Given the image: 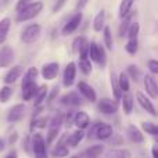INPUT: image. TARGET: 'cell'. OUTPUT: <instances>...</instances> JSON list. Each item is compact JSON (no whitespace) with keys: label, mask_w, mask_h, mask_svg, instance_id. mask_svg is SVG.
<instances>
[{"label":"cell","mask_w":158,"mask_h":158,"mask_svg":"<svg viewBox=\"0 0 158 158\" xmlns=\"http://www.w3.org/2000/svg\"><path fill=\"white\" fill-rule=\"evenodd\" d=\"M139 32H140V25L137 22H132L128 28V39H137L139 36Z\"/></svg>","instance_id":"34"},{"label":"cell","mask_w":158,"mask_h":158,"mask_svg":"<svg viewBox=\"0 0 158 158\" xmlns=\"http://www.w3.org/2000/svg\"><path fill=\"white\" fill-rule=\"evenodd\" d=\"M64 3H65V0H58V2L56 3V6L53 7V13H57V11L64 6Z\"/></svg>","instance_id":"49"},{"label":"cell","mask_w":158,"mask_h":158,"mask_svg":"<svg viewBox=\"0 0 158 158\" xmlns=\"http://www.w3.org/2000/svg\"><path fill=\"white\" fill-rule=\"evenodd\" d=\"M14 61V52L11 47L3 46L0 49V67L2 68H7L13 64Z\"/></svg>","instance_id":"8"},{"label":"cell","mask_w":158,"mask_h":158,"mask_svg":"<svg viewBox=\"0 0 158 158\" xmlns=\"http://www.w3.org/2000/svg\"><path fill=\"white\" fill-rule=\"evenodd\" d=\"M65 140H67V136L61 137V140L58 142L57 147H56L54 151H53V157H67L68 156V148H67V146L64 144Z\"/></svg>","instance_id":"25"},{"label":"cell","mask_w":158,"mask_h":158,"mask_svg":"<svg viewBox=\"0 0 158 158\" xmlns=\"http://www.w3.org/2000/svg\"><path fill=\"white\" fill-rule=\"evenodd\" d=\"M17 140V133H14L13 136H11V139H10V143H14Z\"/></svg>","instance_id":"53"},{"label":"cell","mask_w":158,"mask_h":158,"mask_svg":"<svg viewBox=\"0 0 158 158\" xmlns=\"http://www.w3.org/2000/svg\"><path fill=\"white\" fill-rule=\"evenodd\" d=\"M104 22H106V11L100 10L97 13V15H96L94 21H93V29H94L96 32H100V31H103Z\"/></svg>","instance_id":"23"},{"label":"cell","mask_w":158,"mask_h":158,"mask_svg":"<svg viewBox=\"0 0 158 158\" xmlns=\"http://www.w3.org/2000/svg\"><path fill=\"white\" fill-rule=\"evenodd\" d=\"M98 54H100V46H98L96 42L89 43V53H87V56H89L93 61H96V63H97V61H98Z\"/></svg>","instance_id":"31"},{"label":"cell","mask_w":158,"mask_h":158,"mask_svg":"<svg viewBox=\"0 0 158 158\" xmlns=\"http://www.w3.org/2000/svg\"><path fill=\"white\" fill-rule=\"evenodd\" d=\"M107 140L110 142V144H111V146H121L123 143L122 136H121V135H114V133H112Z\"/></svg>","instance_id":"42"},{"label":"cell","mask_w":158,"mask_h":158,"mask_svg":"<svg viewBox=\"0 0 158 158\" xmlns=\"http://www.w3.org/2000/svg\"><path fill=\"white\" fill-rule=\"evenodd\" d=\"M153 158H158V148H157V146H154V147H153Z\"/></svg>","instance_id":"51"},{"label":"cell","mask_w":158,"mask_h":158,"mask_svg":"<svg viewBox=\"0 0 158 158\" xmlns=\"http://www.w3.org/2000/svg\"><path fill=\"white\" fill-rule=\"evenodd\" d=\"M75 77H77V64L69 63L64 69V77H63V83L65 87H69L74 85Z\"/></svg>","instance_id":"5"},{"label":"cell","mask_w":158,"mask_h":158,"mask_svg":"<svg viewBox=\"0 0 158 158\" xmlns=\"http://www.w3.org/2000/svg\"><path fill=\"white\" fill-rule=\"evenodd\" d=\"M78 92L81 93L82 96H83L85 98H86L87 101H92V103H94L96 100H97V94H96L94 89H93L90 85H87L86 82L81 81L78 83Z\"/></svg>","instance_id":"7"},{"label":"cell","mask_w":158,"mask_h":158,"mask_svg":"<svg viewBox=\"0 0 158 158\" xmlns=\"http://www.w3.org/2000/svg\"><path fill=\"white\" fill-rule=\"evenodd\" d=\"M104 43H106V47L108 50L112 49V35L111 29L108 27H104Z\"/></svg>","instance_id":"40"},{"label":"cell","mask_w":158,"mask_h":158,"mask_svg":"<svg viewBox=\"0 0 158 158\" xmlns=\"http://www.w3.org/2000/svg\"><path fill=\"white\" fill-rule=\"evenodd\" d=\"M4 147H6V146H4V140H3L2 137H0V153H2V151L4 150Z\"/></svg>","instance_id":"52"},{"label":"cell","mask_w":158,"mask_h":158,"mask_svg":"<svg viewBox=\"0 0 158 158\" xmlns=\"http://www.w3.org/2000/svg\"><path fill=\"white\" fill-rule=\"evenodd\" d=\"M60 101L64 104V106H74L75 107V106H79V104H81V97H79V94L77 92H71V93L64 94Z\"/></svg>","instance_id":"19"},{"label":"cell","mask_w":158,"mask_h":158,"mask_svg":"<svg viewBox=\"0 0 158 158\" xmlns=\"http://www.w3.org/2000/svg\"><path fill=\"white\" fill-rule=\"evenodd\" d=\"M47 94V86L46 85H42V86H38V90H36L35 93V101H33V106L35 107H39L42 103H43L44 97H46Z\"/></svg>","instance_id":"24"},{"label":"cell","mask_w":158,"mask_h":158,"mask_svg":"<svg viewBox=\"0 0 158 158\" xmlns=\"http://www.w3.org/2000/svg\"><path fill=\"white\" fill-rule=\"evenodd\" d=\"M61 123H63V117H61V115H56L52 119V122H50V125H49V132H47V140H44V143H46L47 146L52 144L56 137L58 136Z\"/></svg>","instance_id":"4"},{"label":"cell","mask_w":158,"mask_h":158,"mask_svg":"<svg viewBox=\"0 0 158 158\" xmlns=\"http://www.w3.org/2000/svg\"><path fill=\"white\" fill-rule=\"evenodd\" d=\"M74 123L77 125L78 129L83 131V129H86L87 126H89L90 118H89V115H87L85 111H79V112H77V115L74 117Z\"/></svg>","instance_id":"16"},{"label":"cell","mask_w":158,"mask_h":158,"mask_svg":"<svg viewBox=\"0 0 158 158\" xmlns=\"http://www.w3.org/2000/svg\"><path fill=\"white\" fill-rule=\"evenodd\" d=\"M97 64H98L100 67H106V64H107L106 50H104L101 46H100V54H98V61H97Z\"/></svg>","instance_id":"44"},{"label":"cell","mask_w":158,"mask_h":158,"mask_svg":"<svg viewBox=\"0 0 158 158\" xmlns=\"http://www.w3.org/2000/svg\"><path fill=\"white\" fill-rule=\"evenodd\" d=\"M40 32H42V28L39 24L27 25V27L22 29L21 39H22V42H25V43H33V42H36L39 39Z\"/></svg>","instance_id":"2"},{"label":"cell","mask_w":158,"mask_h":158,"mask_svg":"<svg viewBox=\"0 0 158 158\" xmlns=\"http://www.w3.org/2000/svg\"><path fill=\"white\" fill-rule=\"evenodd\" d=\"M128 135H129V139L135 143H143L144 142V136H143V133L135 125H131L128 128Z\"/></svg>","instance_id":"20"},{"label":"cell","mask_w":158,"mask_h":158,"mask_svg":"<svg viewBox=\"0 0 158 158\" xmlns=\"http://www.w3.org/2000/svg\"><path fill=\"white\" fill-rule=\"evenodd\" d=\"M142 128H143V131H146L148 135H153V136H157L158 135V128L156 123H153V122H143Z\"/></svg>","instance_id":"37"},{"label":"cell","mask_w":158,"mask_h":158,"mask_svg":"<svg viewBox=\"0 0 158 158\" xmlns=\"http://www.w3.org/2000/svg\"><path fill=\"white\" fill-rule=\"evenodd\" d=\"M79 68H81V72L85 75H90L93 71V67H92V63L89 61V58H79Z\"/></svg>","instance_id":"32"},{"label":"cell","mask_w":158,"mask_h":158,"mask_svg":"<svg viewBox=\"0 0 158 158\" xmlns=\"http://www.w3.org/2000/svg\"><path fill=\"white\" fill-rule=\"evenodd\" d=\"M83 137H85V132L81 131V129H78V131L74 132L69 137H67V140H68V146H71V147H77L79 143L83 140Z\"/></svg>","instance_id":"26"},{"label":"cell","mask_w":158,"mask_h":158,"mask_svg":"<svg viewBox=\"0 0 158 158\" xmlns=\"http://www.w3.org/2000/svg\"><path fill=\"white\" fill-rule=\"evenodd\" d=\"M42 10H43V3L42 2H32L29 6H27L24 10H21L18 14H17V21L18 22L29 21V19L35 18L36 15H39Z\"/></svg>","instance_id":"1"},{"label":"cell","mask_w":158,"mask_h":158,"mask_svg":"<svg viewBox=\"0 0 158 158\" xmlns=\"http://www.w3.org/2000/svg\"><path fill=\"white\" fill-rule=\"evenodd\" d=\"M58 71H60V64L58 63L44 64L43 68H42V77L46 81H53L58 75Z\"/></svg>","instance_id":"6"},{"label":"cell","mask_w":158,"mask_h":158,"mask_svg":"<svg viewBox=\"0 0 158 158\" xmlns=\"http://www.w3.org/2000/svg\"><path fill=\"white\" fill-rule=\"evenodd\" d=\"M123 21L121 22V25H119V36L122 38V36H125V33L128 32V28H129V25H131V13L128 14L126 17H123Z\"/></svg>","instance_id":"36"},{"label":"cell","mask_w":158,"mask_h":158,"mask_svg":"<svg viewBox=\"0 0 158 158\" xmlns=\"http://www.w3.org/2000/svg\"><path fill=\"white\" fill-rule=\"evenodd\" d=\"M98 110H100V112H103L106 115H111L117 112L118 106L115 101L110 100V98H103V100L98 101Z\"/></svg>","instance_id":"13"},{"label":"cell","mask_w":158,"mask_h":158,"mask_svg":"<svg viewBox=\"0 0 158 158\" xmlns=\"http://www.w3.org/2000/svg\"><path fill=\"white\" fill-rule=\"evenodd\" d=\"M11 94H13V89L11 87H8V86L2 87V90H0V101L2 103H7L10 100Z\"/></svg>","instance_id":"39"},{"label":"cell","mask_w":158,"mask_h":158,"mask_svg":"<svg viewBox=\"0 0 158 158\" xmlns=\"http://www.w3.org/2000/svg\"><path fill=\"white\" fill-rule=\"evenodd\" d=\"M135 2H136V0H122V2H121V4H119V17L121 18L126 17L131 13L132 6H133Z\"/></svg>","instance_id":"30"},{"label":"cell","mask_w":158,"mask_h":158,"mask_svg":"<svg viewBox=\"0 0 158 158\" xmlns=\"http://www.w3.org/2000/svg\"><path fill=\"white\" fill-rule=\"evenodd\" d=\"M148 68L153 74H158V61L156 60H150L148 61Z\"/></svg>","instance_id":"46"},{"label":"cell","mask_w":158,"mask_h":158,"mask_svg":"<svg viewBox=\"0 0 158 158\" xmlns=\"http://www.w3.org/2000/svg\"><path fill=\"white\" fill-rule=\"evenodd\" d=\"M126 75H129V77L133 79V81H136V82L142 78V72H140V69L137 68L136 65H129L128 67V74Z\"/></svg>","instance_id":"38"},{"label":"cell","mask_w":158,"mask_h":158,"mask_svg":"<svg viewBox=\"0 0 158 158\" xmlns=\"http://www.w3.org/2000/svg\"><path fill=\"white\" fill-rule=\"evenodd\" d=\"M22 86V98L24 101H29L35 97V93L38 90V85L36 82H32V83H27V85H21Z\"/></svg>","instance_id":"18"},{"label":"cell","mask_w":158,"mask_h":158,"mask_svg":"<svg viewBox=\"0 0 158 158\" xmlns=\"http://www.w3.org/2000/svg\"><path fill=\"white\" fill-rule=\"evenodd\" d=\"M96 137L100 140H107L110 136L112 135V128L111 125H108V123H98L97 129H96Z\"/></svg>","instance_id":"17"},{"label":"cell","mask_w":158,"mask_h":158,"mask_svg":"<svg viewBox=\"0 0 158 158\" xmlns=\"http://www.w3.org/2000/svg\"><path fill=\"white\" fill-rule=\"evenodd\" d=\"M47 123V118L46 117H36V121L33 119L32 122V126L31 128H33V126H38V128H44Z\"/></svg>","instance_id":"43"},{"label":"cell","mask_w":158,"mask_h":158,"mask_svg":"<svg viewBox=\"0 0 158 158\" xmlns=\"http://www.w3.org/2000/svg\"><path fill=\"white\" fill-rule=\"evenodd\" d=\"M107 158H132V154L126 148H112L107 153Z\"/></svg>","instance_id":"22"},{"label":"cell","mask_w":158,"mask_h":158,"mask_svg":"<svg viewBox=\"0 0 158 158\" xmlns=\"http://www.w3.org/2000/svg\"><path fill=\"white\" fill-rule=\"evenodd\" d=\"M111 86H112V93H114V97L117 98V100H119L121 97H122L123 93L121 92L119 86H118V81H117V77H115L114 74L111 75Z\"/></svg>","instance_id":"35"},{"label":"cell","mask_w":158,"mask_h":158,"mask_svg":"<svg viewBox=\"0 0 158 158\" xmlns=\"http://www.w3.org/2000/svg\"><path fill=\"white\" fill-rule=\"evenodd\" d=\"M25 111H27L25 104H17L10 110L7 115V121L8 122H18L25 117Z\"/></svg>","instance_id":"10"},{"label":"cell","mask_w":158,"mask_h":158,"mask_svg":"<svg viewBox=\"0 0 158 158\" xmlns=\"http://www.w3.org/2000/svg\"><path fill=\"white\" fill-rule=\"evenodd\" d=\"M137 44H139L137 39H128V43H126V46H125L126 52H128L129 54H135V53L137 52Z\"/></svg>","instance_id":"41"},{"label":"cell","mask_w":158,"mask_h":158,"mask_svg":"<svg viewBox=\"0 0 158 158\" xmlns=\"http://www.w3.org/2000/svg\"><path fill=\"white\" fill-rule=\"evenodd\" d=\"M38 69L35 68V67H31V68L27 69V72H25L24 75V79H22V85H27V83H32V82H36V79H38Z\"/></svg>","instance_id":"28"},{"label":"cell","mask_w":158,"mask_h":158,"mask_svg":"<svg viewBox=\"0 0 158 158\" xmlns=\"http://www.w3.org/2000/svg\"><path fill=\"white\" fill-rule=\"evenodd\" d=\"M136 97H137V101H139L140 106H142L143 108H144L150 115L156 117V115H157V111H156V107H154L153 101H151L150 98H147L144 94H143V93H140V92L136 94Z\"/></svg>","instance_id":"14"},{"label":"cell","mask_w":158,"mask_h":158,"mask_svg":"<svg viewBox=\"0 0 158 158\" xmlns=\"http://www.w3.org/2000/svg\"><path fill=\"white\" fill-rule=\"evenodd\" d=\"M122 108H123V112L126 115H129L132 112V108H133V97H132L129 93H125L122 94Z\"/></svg>","instance_id":"27"},{"label":"cell","mask_w":158,"mask_h":158,"mask_svg":"<svg viewBox=\"0 0 158 158\" xmlns=\"http://www.w3.org/2000/svg\"><path fill=\"white\" fill-rule=\"evenodd\" d=\"M72 118H74V115H72V112H68V114H67V117H65V126L67 128H69V126L72 125Z\"/></svg>","instance_id":"48"},{"label":"cell","mask_w":158,"mask_h":158,"mask_svg":"<svg viewBox=\"0 0 158 158\" xmlns=\"http://www.w3.org/2000/svg\"><path fill=\"white\" fill-rule=\"evenodd\" d=\"M81 22H82V13H77L71 19H69L68 22H67L65 25H64V28H63V35L67 36V35H71L72 32H75V31H77L78 28H79Z\"/></svg>","instance_id":"11"},{"label":"cell","mask_w":158,"mask_h":158,"mask_svg":"<svg viewBox=\"0 0 158 158\" xmlns=\"http://www.w3.org/2000/svg\"><path fill=\"white\" fill-rule=\"evenodd\" d=\"M103 146L100 144H96V146H92L90 148H87L86 150V156L89 158H97L101 156V153H103Z\"/></svg>","instance_id":"33"},{"label":"cell","mask_w":158,"mask_h":158,"mask_svg":"<svg viewBox=\"0 0 158 158\" xmlns=\"http://www.w3.org/2000/svg\"><path fill=\"white\" fill-rule=\"evenodd\" d=\"M144 87L147 94L151 98L158 97V86H157V79L154 75H146L144 77Z\"/></svg>","instance_id":"12"},{"label":"cell","mask_w":158,"mask_h":158,"mask_svg":"<svg viewBox=\"0 0 158 158\" xmlns=\"http://www.w3.org/2000/svg\"><path fill=\"white\" fill-rule=\"evenodd\" d=\"M118 81V86H119L121 92L122 93H128L129 89H131V85H129V79H128V75L125 72H121L119 77L117 78Z\"/></svg>","instance_id":"29"},{"label":"cell","mask_w":158,"mask_h":158,"mask_svg":"<svg viewBox=\"0 0 158 158\" xmlns=\"http://www.w3.org/2000/svg\"><path fill=\"white\" fill-rule=\"evenodd\" d=\"M74 52L79 53V58H87V53H89V43H87L85 36H79L74 42Z\"/></svg>","instance_id":"9"},{"label":"cell","mask_w":158,"mask_h":158,"mask_svg":"<svg viewBox=\"0 0 158 158\" xmlns=\"http://www.w3.org/2000/svg\"><path fill=\"white\" fill-rule=\"evenodd\" d=\"M71 158H81V156H74V157H71Z\"/></svg>","instance_id":"54"},{"label":"cell","mask_w":158,"mask_h":158,"mask_svg":"<svg viewBox=\"0 0 158 158\" xmlns=\"http://www.w3.org/2000/svg\"><path fill=\"white\" fill-rule=\"evenodd\" d=\"M11 27V19L10 18H3L0 21V43H4L6 39H7L8 31Z\"/></svg>","instance_id":"21"},{"label":"cell","mask_w":158,"mask_h":158,"mask_svg":"<svg viewBox=\"0 0 158 158\" xmlns=\"http://www.w3.org/2000/svg\"><path fill=\"white\" fill-rule=\"evenodd\" d=\"M22 72H24V68H22L21 65H14L13 68H11L10 71L6 74V77H4L3 81H4V83L11 85V83H14V82H15L19 77H21Z\"/></svg>","instance_id":"15"},{"label":"cell","mask_w":158,"mask_h":158,"mask_svg":"<svg viewBox=\"0 0 158 158\" xmlns=\"http://www.w3.org/2000/svg\"><path fill=\"white\" fill-rule=\"evenodd\" d=\"M57 93H58V87H54V89H53L52 92H50L49 97H47V101H49V103H52V101L54 100V97L57 96Z\"/></svg>","instance_id":"47"},{"label":"cell","mask_w":158,"mask_h":158,"mask_svg":"<svg viewBox=\"0 0 158 158\" xmlns=\"http://www.w3.org/2000/svg\"><path fill=\"white\" fill-rule=\"evenodd\" d=\"M32 2L33 0H18V3H17V6H15V11L17 13H19V11L24 10L27 6H29Z\"/></svg>","instance_id":"45"},{"label":"cell","mask_w":158,"mask_h":158,"mask_svg":"<svg viewBox=\"0 0 158 158\" xmlns=\"http://www.w3.org/2000/svg\"><path fill=\"white\" fill-rule=\"evenodd\" d=\"M6 158H18V154H17V151H11Z\"/></svg>","instance_id":"50"},{"label":"cell","mask_w":158,"mask_h":158,"mask_svg":"<svg viewBox=\"0 0 158 158\" xmlns=\"http://www.w3.org/2000/svg\"><path fill=\"white\" fill-rule=\"evenodd\" d=\"M32 150L35 154V158H47L46 143L40 133H35L32 137Z\"/></svg>","instance_id":"3"}]
</instances>
